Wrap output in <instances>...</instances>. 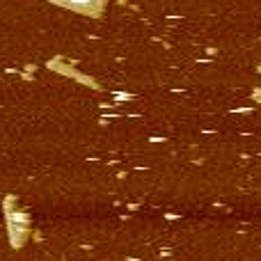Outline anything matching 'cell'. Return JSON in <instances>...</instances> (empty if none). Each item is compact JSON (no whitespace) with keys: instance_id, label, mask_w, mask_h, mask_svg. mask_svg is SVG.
I'll use <instances>...</instances> for the list:
<instances>
[{"instance_id":"obj_1","label":"cell","mask_w":261,"mask_h":261,"mask_svg":"<svg viewBox=\"0 0 261 261\" xmlns=\"http://www.w3.org/2000/svg\"><path fill=\"white\" fill-rule=\"evenodd\" d=\"M64 3L76 9H94L96 5H99V0H64Z\"/></svg>"}]
</instances>
